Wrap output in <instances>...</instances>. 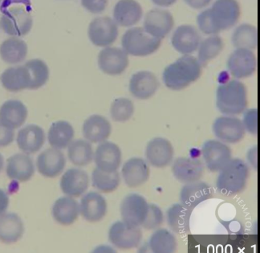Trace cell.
<instances>
[{"mask_svg": "<svg viewBox=\"0 0 260 253\" xmlns=\"http://www.w3.org/2000/svg\"><path fill=\"white\" fill-rule=\"evenodd\" d=\"M202 67L197 58L185 55L165 69V85L171 90H182L200 77Z\"/></svg>", "mask_w": 260, "mask_h": 253, "instance_id": "6da1fadb", "label": "cell"}, {"mask_svg": "<svg viewBox=\"0 0 260 253\" xmlns=\"http://www.w3.org/2000/svg\"><path fill=\"white\" fill-rule=\"evenodd\" d=\"M216 187L220 194L226 196H236L244 191L249 178V167L240 159L231 160L218 171Z\"/></svg>", "mask_w": 260, "mask_h": 253, "instance_id": "7a4b0ae2", "label": "cell"}, {"mask_svg": "<svg viewBox=\"0 0 260 253\" xmlns=\"http://www.w3.org/2000/svg\"><path fill=\"white\" fill-rule=\"evenodd\" d=\"M216 106L224 115L236 116L243 113L247 106L245 84L237 80L220 84L217 88Z\"/></svg>", "mask_w": 260, "mask_h": 253, "instance_id": "3957f363", "label": "cell"}, {"mask_svg": "<svg viewBox=\"0 0 260 253\" xmlns=\"http://www.w3.org/2000/svg\"><path fill=\"white\" fill-rule=\"evenodd\" d=\"M121 44L124 52L134 56H146L160 48L161 40L152 37L143 27H133L123 35Z\"/></svg>", "mask_w": 260, "mask_h": 253, "instance_id": "277c9868", "label": "cell"}, {"mask_svg": "<svg viewBox=\"0 0 260 253\" xmlns=\"http://www.w3.org/2000/svg\"><path fill=\"white\" fill-rule=\"evenodd\" d=\"M0 26L11 37H23L32 27L33 20L28 9L21 5H12L3 11Z\"/></svg>", "mask_w": 260, "mask_h": 253, "instance_id": "5b68a950", "label": "cell"}, {"mask_svg": "<svg viewBox=\"0 0 260 253\" xmlns=\"http://www.w3.org/2000/svg\"><path fill=\"white\" fill-rule=\"evenodd\" d=\"M208 10L213 25L218 33L236 25L241 14L237 0H216Z\"/></svg>", "mask_w": 260, "mask_h": 253, "instance_id": "8992f818", "label": "cell"}, {"mask_svg": "<svg viewBox=\"0 0 260 253\" xmlns=\"http://www.w3.org/2000/svg\"><path fill=\"white\" fill-rule=\"evenodd\" d=\"M90 41L98 47H109L118 37V25L113 19L107 16L94 19L88 30Z\"/></svg>", "mask_w": 260, "mask_h": 253, "instance_id": "52a82bcc", "label": "cell"}, {"mask_svg": "<svg viewBox=\"0 0 260 253\" xmlns=\"http://www.w3.org/2000/svg\"><path fill=\"white\" fill-rule=\"evenodd\" d=\"M109 240L117 248L132 249L141 244L142 230L140 227L131 226L123 221H117L109 228Z\"/></svg>", "mask_w": 260, "mask_h": 253, "instance_id": "ba28073f", "label": "cell"}, {"mask_svg": "<svg viewBox=\"0 0 260 253\" xmlns=\"http://www.w3.org/2000/svg\"><path fill=\"white\" fill-rule=\"evenodd\" d=\"M149 204L141 195H128L121 203V216L123 222L134 227H141L147 216Z\"/></svg>", "mask_w": 260, "mask_h": 253, "instance_id": "9c48e42d", "label": "cell"}, {"mask_svg": "<svg viewBox=\"0 0 260 253\" xmlns=\"http://www.w3.org/2000/svg\"><path fill=\"white\" fill-rule=\"evenodd\" d=\"M202 154L207 169L218 172L232 159V151L226 143L219 140H208L202 147Z\"/></svg>", "mask_w": 260, "mask_h": 253, "instance_id": "30bf717a", "label": "cell"}, {"mask_svg": "<svg viewBox=\"0 0 260 253\" xmlns=\"http://www.w3.org/2000/svg\"><path fill=\"white\" fill-rule=\"evenodd\" d=\"M213 132L224 143L236 144L244 138L245 131L240 119L234 116L218 117L213 124Z\"/></svg>", "mask_w": 260, "mask_h": 253, "instance_id": "8fae6325", "label": "cell"}, {"mask_svg": "<svg viewBox=\"0 0 260 253\" xmlns=\"http://www.w3.org/2000/svg\"><path fill=\"white\" fill-rule=\"evenodd\" d=\"M98 66L108 75H121L128 66V54L123 48L106 47L99 53Z\"/></svg>", "mask_w": 260, "mask_h": 253, "instance_id": "7c38bea8", "label": "cell"}, {"mask_svg": "<svg viewBox=\"0 0 260 253\" xmlns=\"http://www.w3.org/2000/svg\"><path fill=\"white\" fill-rule=\"evenodd\" d=\"M174 26L172 14L160 8L149 11L144 19L143 28L150 36L159 40L167 37L172 31Z\"/></svg>", "mask_w": 260, "mask_h": 253, "instance_id": "4fadbf2b", "label": "cell"}, {"mask_svg": "<svg viewBox=\"0 0 260 253\" xmlns=\"http://www.w3.org/2000/svg\"><path fill=\"white\" fill-rule=\"evenodd\" d=\"M256 67V56L248 49L237 48L228 58V71L237 79L251 77Z\"/></svg>", "mask_w": 260, "mask_h": 253, "instance_id": "5bb4252c", "label": "cell"}, {"mask_svg": "<svg viewBox=\"0 0 260 253\" xmlns=\"http://www.w3.org/2000/svg\"><path fill=\"white\" fill-rule=\"evenodd\" d=\"M174 150L170 141L164 138H154L149 141L146 149L148 163L156 168H164L174 160Z\"/></svg>", "mask_w": 260, "mask_h": 253, "instance_id": "9a60e30c", "label": "cell"}, {"mask_svg": "<svg viewBox=\"0 0 260 253\" xmlns=\"http://www.w3.org/2000/svg\"><path fill=\"white\" fill-rule=\"evenodd\" d=\"M94 162L96 167L106 172L117 171L121 166L122 153L117 145L112 142L100 143L94 153Z\"/></svg>", "mask_w": 260, "mask_h": 253, "instance_id": "2e32d148", "label": "cell"}, {"mask_svg": "<svg viewBox=\"0 0 260 253\" xmlns=\"http://www.w3.org/2000/svg\"><path fill=\"white\" fill-rule=\"evenodd\" d=\"M172 173L178 182L185 184L197 182L203 177L204 165L198 159L180 157L173 163Z\"/></svg>", "mask_w": 260, "mask_h": 253, "instance_id": "e0dca14e", "label": "cell"}, {"mask_svg": "<svg viewBox=\"0 0 260 253\" xmlns=\"http://www.w3.org/2000/svg\"><path fill=\"white\" fill-rule=\"evenodd\" d=\"M159 82L157 77L151 72L140 71L134 73L129 81V92L134 98L146 100L156 93Z\"/></svg>", "mask_w": 260, "mask_h": 253, "instance_id": "ac0fdd59", "label": "cell"}, {"mask_svg": "<svg viewBox=\"0 0 260 253\" xmlns=\"http://www.w3.org/2000/svg\"><path fill=\"white\" fill-rule=\"evenodd\" d=\"M201 43V36L193 26H180L175 30L171 38V44L177 52L189 55L199 48Z\"/></svg>", "mask_w": 260, "mask_h": 253, "instance_id": "d6986e66", "label": "cell"}, {"mask_svg": "<svg viewBox=\"0 0 260 253\" xmlns=\"http://www.w3.org/2000/svg\"><path fill=\"white\" fill-rule=\"evenodd\" d=\"M66 165L64 155L60 150L50 148L38 156L37 167L39 172L47 178H56L61 174Z\"/></svg>", "mask_w": 260, "mask_h": 253, "instance_id": "ffe728a7", "label": "cell"}, {"mask_svg": "<svg viewBox=\"0 0 260 253\" xmlns=\"http://www.w3.org/2000/svg\"><path fill=\"white\" fill-rule=\"evenodd\" d=\"M89 178L86 171L81 169L71 168L62 176L60 188L63 194L69 197H80L88 190Z\"/></svg>", "mask_w": 260, "mask_h": 253, "instance_id": "44dd1931", "label": "cell"}, {"mask_svg": "<svg viewBox=\"0 0 260 253\" xmlns=\"http://www.w3.org/2000/svg\"><path fill=\"white\" fill-rule=\"evenodd\" d=\"M107 211L106 199L98 192H88L81 200L80 211L83 218L88 222L96 223L102 220Z\"/></svg>", "mask_w": 260, "mask_h": 253, "instance_id": "7402d4cb", "label": "cell"}, {"mask_svg": "<svg viewBox=\"0 0 260 253\" xmlns=\"http://www.w3.org/2000/svg\"><path fill=\"white\" fill-rule=\"evenodd\" d=\"M213 196V189L208 183L201 181L186 183L180 192V201L193 211L200 203Z\"/></svg>", "mask_w": 260, "mask_h": 253, "instance_id": "603a6c76", "label": "cell"}, {"mask_svg": "<svg viewBox=\"0 0 260 253\" xmlns=\"http://www.w3.org/2000/svg\"><path fill=\"white\" fill-rule=\"evenodd\" d=\"M143 15L141 4L136 0H119L113 9V20L121 27L135 25Z\"/></svg>", "mask_w": 260, "mask_h": 253, "instance_id": "cb8c5ba5", "label": "cell"}, {"mask_svg": "<svg viewBox=\"0 0 260 253\" xmlns=\"http://www.w3.org/2000/svg\"><path fill=\"white\" fill-rule=\"evenodd\" d=\"M121 174L125 184L134 188L142 186L149 180L150 171L145 160L140 157H133L125 162Z\"/></svg>", "mask_w": 260, "mask_h": 253, "instance_id": "d4e9b609", "label": "cell"}, {"mask_svg": "<svg viewBox=\"0 0 260 253\" xmlns=\"http://www.w3.org/2000/svg\"><path fill=\"white\" fill-rule=\"evenodd\" d=\"M6 172L12 180L27 182L34 175V163L27 153H16L8 159Z\"/></svg>", "mask_w": 260, "mask_h": 253, "instance_id": "484cf974", "label": "cell"}, {"mask_svg": "<svg viewBox=\"0 0 260 253\" xmlns=\"http://www.w3.org/2000/svg\"><path fill=\"white\" fill-rule=\"evenodd\" d=\"M27 114V107L23 102L7 101L0 107V123L8 128L16 130L24 124Z\"/></svg>", "mask_w": 260, "mask_h": 253, "instance_id": "4316f807", "label": "cell"}, {"mask_svg": "<svg viewBox=\"0 0 260 253\" xmlns=\"http://www.w3.org/2000/svg\"><path fill=\"white\" fill-rule=\"evenodd\" d=\"M111 132V124L103 116H90L83 125V135L91 143L105 142L109 138Z\"/></svg>", "mask_w": 260, "mask_h": 253, "instance_id": "83f0119b", "label": "cell"}, {"mask_svg": "<svg viewBox=\"0 0 260 253\" xmlns=\"http://www.w3.org/2000/svg\"><path fill=\"white\" fill-rule=\"evenodd\" d=\"M45 134L41 127L37 125H28L18 133L17 144L19 149L24 153H37L44 145Z\"/></svg>", "mask_w": 260, "mask_h": 253, "instance_id": "f1b7e54d", "label": "cell"}, {"mask_svg": "<svg viewBox=\"0 0 260 253\" xmlns=\"http://www.w3.org/2000/svg\"><path fill=\"white\" fill-rule=\"evenodd\" d=\"M24 226L20 217L15 213H4L0 215V241L13 244L21 239Z\"/></svg>", "mask_w": 260, "mask_h": 253, "instance_id": "f546056e", "label": "cell"}, {"mask_svg": "<svg viewBox=\"0 0 260 253\" xmlns=\"http://www.w3.org/2000/svg\"><path fill=\"white\" fill-rule=\"evenodd\" d=\"M80 204L73 197H62L56 200L52 207V215L59 225L69 226L78 219Z\"/></svg>", "mask_w": 260, "mask_h": 253, "instance_id": "4dcf8cb0", "label": "cell"}, {"mask_svg": "<svg viewBox=\"0 0 260 253\" xmlns=\"http://www.w3.org/2000/svg\"><path fill=\"white\" fill-rule=\"evenodd\" d=\"M0 81L9 92H19L30 87V77L25 66L8 68L2 73Z\"/></svg>", "mask_w": 260, "mask_h": 253, "instance_id": "1f68e13d", "label": "cell"}, {"mask_svg": "<svg viewBox=\"0 0 260 253\" xmlns=\"http://www.w3.org/2000/svg\"><path fill=\"white\" fill-rule=\"evenodd\" d=\"M192 210L182 203H175L167 212V223L173 232L177 234H186L189 232Z\"/></svg>", "mask_w": 260, "mask_h": 253, "instance_id": "d6a6232c", "label": "cell"}, {"mask_svg": "<svg viewBox=\"0 0 260 253\" xmlns=\"http://www.w3.org/2000/svg\"><path fill=\"white\" fill-rule=\"evenodd\" d=\"M27 45L19 37L7 39L0 45V56L4 62L11 65L21 63L27 55Z\"/></svg>", "mask_w": 260, "mask_h": 253, "instance_id": "836d02e7", "label": "cell"}, {"mask_svg": "<svg viewBox=\"0 0 260 253\" xmlns=\"http://www.w3.org/2000/svg\"><path fill=\"white\" fill-rule=\"evenodd\" d=\"M75 131L70 123L65 121L54 122L48 131V139L50 146L61 150L69 146L73 142Z\"/></svg>", "mask_w": 260, "mask_h": 253, "instance_id": "e575fe53", "label": "cell"}, {"mask_svg": "<svg viewBox=\"0 0 260 253\" xmlns=\"http://www.w3.org/2000/svg\"><path fill=\"white\" fill-rule=\"evenodd\" d=\"M68 156L73 165L82 167L92 163L94 152L91 142L83 139L73 141L68 146Z\"/></svg>", "mask_w": 260, "mask_h": 253, "instance_id": "d590c367", "label": "cell"}, {"mask_svg": "<svg viewBox=\"0 0 260 253\" xmlns=\"http://www.w3.org/2000/svg\"><path fill=\"white\" fill-rule=\"evenodd\" d=\"M232 40L236 48L254 50L258 45V31L252 24L243 23L236 27Z\"/></svg>", "mask_w": 260, "mask_h": 253, "instance_id": "8d00e7d4", "label": "cell"}, {"mask_svg": "<svg viewBox=\"0 0 260 253\" xmlns=\"http://www.w3.org/2000/svg\"><path fill=\"white\" fill-rule=\"evenodd\" d=\"M149 246L154 253H172L176 251L178 243L172 232L161 228L155 231L150 236Z\"/></svg>", "mask_w": 260, "mask_h": 253, "instance_id": "74e56055", "label": "cell"}, {"mask_svg": "<svg viewBox=\"0 0 260 253\" xmlns=\"http://www.w3.org/2000/svg\"><path fill=\"white\" fill-rule=\"evenodd\" d=\"M223 41L218 35H212L199 44L198 60L202 66H207L210 60L216 57L223 49Z\"/></svg>", "mask_w": 260, "mask_h": 253, "instance_id": "f35d334b", "label": "cell"}, {"mask_svg": "<svg viewBox=\"0 0 260 253\" xmlns=\"http://www.w3.org/2000/svg\"><path fill=\"white\" fill-rule=\"evenodd\" d=\"M92 182L94 187L100 192L110 193L117 190L121 182V178L117 171L106 172L96 167L92 171Z\"/></svg>", "mask_w": 260, "mask_h": 253, "instance_id": "ab89813d", "label": "cell"}, {"mask_svg": "<svg viewBox=\"0 0 260 253\" xmlns=\"http://www.w3.org/2000/svg\"><path fill=\"white\" fill-rule=\"evenodd\" d=\"M30 77L29 89H38L46 84L49 78L48 66L40 59H30L24 65Z\"/></svg>", "mask_w": 260, "mask_h": 253, "instance_id": "60d3db41", "label": "cell"}, {"mask_svg": "<svg viewBox=\"0 0 260 253\" xmlns=\"http://www.w3.org/2000/svg\"><path fill=\"white\" fill-rule=\"evenodd\" d=\"M134 113V103L128 98H117L112 103L110 115L113 121L124 122L128 121L133 117Z\"/></svg>", "mask_w": 260, "mask_h": 253, "instance_id": "b9f144b4", "label": "cell"}, {"mask_svg": "<svg viewBox=\"0 0 260 253\" xmlns=\"http://www.w3.org/2000/svg\"><path fill=\"white\" fill-rule=\"evenodd\" d=\"M164 215L162 211L156 204H149L147 216L142 224V228L146 230H155L162 225Z\"/></svg>", "mask_w": 260, "mask_h": 253, "instance_id": "7bdbcfd3", "label": "cell"}, {"mask_svg": "<svg viewBox=\"0 0 260 253\" xmlns=\"http://www.w3.org/2000/svg\"><path fill=\"white\" fill-rule=\"evenodd\" d=\"M242 122L245 131H248L253 135H257L258 133V112L256 109L245 110Z\"/></svg>", "mask_w": 260, "mask_h": 253, "instance_id": "ee69618b", "label": "cell"}, {"mask_svg": "<svg viewBox=\"0 0 260 253\" xmlns=\"http://www.w3.org/2000/svg\"><path fill=\"white\" fill-rule=\"evenodd\" d=\"M197 23L199 30L204 34L211 35V36L218 34L216 29L213 25L208 9L204 10L203 12L199 14L197 17Z\"/></svg>", "mask_w": 260, "mask_h": 253, "instance_id": "f6af8a7d", "label": "cell"}, {"mask_svg": "<svg viewBox=\"0 0 260 253\" xmlns=\"http://www.w3.org/2000/svg\"><path fill=\"white\" fill-rule=\"evenodd\" d=\"M81 5L84 9L92 14L103 12L108 6L109 0H81Z\"/></svg>", "mask_w": 260, "mask_h": 253, "instance_id": "bcb514c9", "label": "cell"}, {"mask_svg": "<svg viewBox=\"0 0 260 253\" xmlns=\"http://www.w3.org/2000/svg\"><path fill=\"white\" fill-rule=\"evenodd\" d=\"M15 138V132L0 123V148L6 147L12 144Z\"/></svg>", "mask_w": 260, "mask_h": 253, "instance_id": "7dc6e473", "label": "cell"}, {"mask_svg": "<svg viewBox=\"0 0 260 253\" xmlns=\"http://www.w3.org/2000/svg\"><path fill=\"white\" fill-rule=\"evenodd\" d=\"M188 6L193 9H203L208 6L212 0H184Z\"/></svg>", "mask_w": 260, "mask_h": 253, "instance_id": "c3c4849f", "label": "cell"}, {"mask_svg": "<svg viewBox=\"0 0 260 253\" xmlns=\"http://www.w3.org/2000/svg\"><path fill=\"white\" fill-rule=\"evenodd\" d=\"M9 205V198L6 192L0 189V215L6 212Z\"/></svg>", "mask_w": 260, "mask_h": 253, "instance_id": "681fc988", "label": "cell"}, {"mask_svg": "<svg viewBox=\"0 0 260 253\" xmlns=\"http://www.w3.org/2000/svg\"><path fill=\"white\" fill-rule=\"evenodd\" d=\"M247 160L249 163L254 167V169L257 168V146L251 148L247 152Z\"/></svg>", "mask_w": 260, "mask_h": 253, "instance_id": "f907efd6", "label": "cell"}, {"mask_svg": "<svg viewBox=\"0 0 260 253\" xmlns=\"http://www.w3.org/2000/svg\"><path fill=\"white\" fill-rule=\"evenodd\" d=\"M151 1L157 6L167 8V7L172 6L173 4H175L178 0H151Z\"/></svg>", "mask_w": 260, "mask_h": 253, "instance_id": "816d5d0a", "label": "cell"}, {"mask_svg": "<svg viewBox=\"0 0 260 253\" xmlns=\"http://www.w3.org/2000/svg\"><path fill=\"white\" fill-rule=\"evenodd\" d=\"M4 160L2 154L0 153V172L2 171L3 168H4Z\"/></svg>", "mask_w": 260, "mask_h": 253, "instance_id": "f5cc1de1", "label": "cell"}, {"mask_svg": "<svg viewBox=\"0 0 260 253\" xmlns=\"http://www.w3.org/2000/svg\"><path fill=\"white\" fill-rule=\"evenodd\" d=\"M1 3H2V0H0V5H1Z\"/></svg>", "mask_w": 260, "mask_h": 253, "instance_id": "db71d44e", "label": "cell"}]
</instances>
